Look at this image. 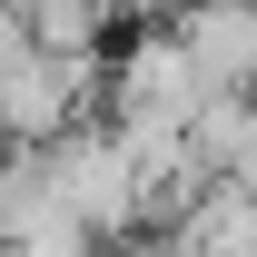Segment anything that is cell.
<instances>
[{
  "mask_svg": "<svg viewBox=\"0 0 257 257\" xmlns=\"http://www.w3.org/2000/svg\"><path fill=\"white\" fill-rule=\"evenodd\" d=\"M198 60L178 50V30H139L128 40V60L109 69V128H168V139H188L198 119Z\"/></svg>",
  "mask_w": 257,
  "mask_h": 257,
  "instance_id": "obj_1",
  "label": "cell"
},
{
  "mask_svg": "<svg viewBox=\"0 0 257 257\" xmlns=\"http://www.w3.org/2000/svg\"><path fill=\"white\" fill-rule=\"evenodd\" d=\"M237 257H257V237H247V247H237Z\"/></svg>",
  "mask_w": 257,
  "mask_h": 257,
  "instance_id": "obj_2",
  "label": "cell"
}]
</instances>
